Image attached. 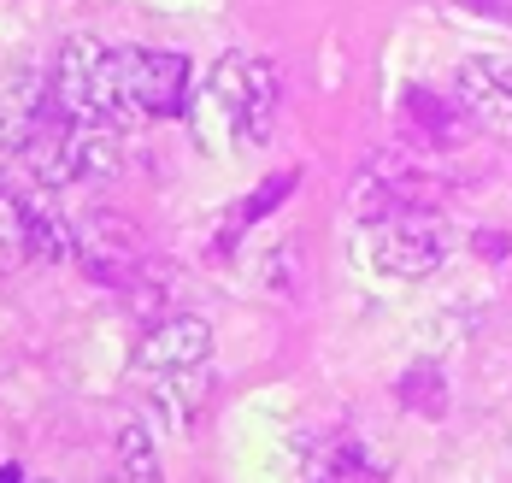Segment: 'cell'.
<instances>
[{"label":"cell","mask_w":512,"mask_h":483,"mask_svg":"<svg viewBox=\"0 0 512 483\" xmlns=\"http://www.w3.org/2000/svg\"><path fill=\"white\" fill-rule=\"evenodd\" d=\"M24 165L42 189H65V183H106L118 165H124V130L118 124H77V118H59L48 107L42 130L30 136Z\"/></svg>","instance_id":"obj_3"},{"label":"cell","mask_w":512,"mask_h":483,"mask_svg":"<svg viewBox=\"0 0 512 483\" xmlns=\"http://www.w3.org/2000/svg\"><path fill=\"white\" fill-rule=\"evenodd\" d=\"M30 483H48V478H30Z\"/></svg>","instance_id":"obj_16"},{"label":"cell","mask_w":512,"mask_h":483,"mask_svg":"<svg viewBox=\"0 0 512 483\" xmlns=\"http://www.w3.org/2000/svg\"><path fill=\"white\" fill-rule=\"evenodd\" d=\"M407 112L424 124V136H430V142H460V118L442 107L430 89H407Z\"/></svg>","instance_id":"obj_12"},{"label":"cell","mask_w":512,"mask_h":483,"mask_svg":"<svg viewBox=\"0 0 512 483\" xmlns=\"http://www.w3.org/2000/svg\"><path fill=\"white\" fill-rule=\"evenodd\" d=\"M0 483H30V478H24L18 466H6V472H0Z\"/></svg>","instance_id":"obj_15"},{"label":"cell","mask_w":512,"mask_h":483,"mask_svg":"<svg viewBox=\"0 0 512 483\" xmlns=\"http://www.w3.org/2000/svg\"><path fill=\"white\" fill-rule=\"evenodd\" d=\"M460 107L471 112V124H483L489 136L512 142V59H465L460 65Z\"/></svg>","instance_id":"obj_8"},{"label":"cell","mask_w":512,"mask_h":483,"mask_svg":"<svg viewBox=\"0 0 512 483\" xmlns=\"http://www.w3.org/2000/svg\"><path fill=\"white\" fill-rule=\"evenodd\" d=\"M77 266L89 271V283H106V289H130L136 271H142V236L136 224L118 213H89L77 224Z\"/></svg>","instance_id":"obj_5"},{"label":"cell","mask_w":512,"mask_h":483,"mask_svg":"<svg viewBox=\"0 0 512 483\" xmlns=\"http://www.w3.org/2000/svg\"><path fill=\"white\" fill-rule=\"evenodd\" d=\"M206 395H212V377L195 366V372L165 377V383H159V395H154V407H165V413H171V425H189V419H195V407H201Z\"/></svg>","instance_id":"obj_11"},{"label":"cell","mask_w":512,"mask_h":483,"mask_svg":"<svg viewBox=\"0 0 512 483\" xmlns=\"http://www.w3.org/2000/svg\"><path fill=\"white\" fill-rule=\"evenodd\" d=\"M48 118V77H18L0 89V160H24L30 136Z\"/></svg>","instance_id":"obj_9"},{"label":"cell","mask_w":512,"mask_h":483,"mask_svg":"<svg viewBox=\"0 0 512 483\" xmlns=\"http://www.w3.org/2000/svg\"><path fill=\"white\" fill-rule=\"evenodd\" d=\"M48 107L77 124H118L130 130L136 112L124 101V48H106L95 36H71L48 71Z\"/></svg>","instance_id":"obj_2"},{"label":"cell","mask_w":512,"mask_h":483,"mask_svg":"<svg viewBox=\"0 0 512 483\" xmlns=\"http://www.w3.org/2000/svg\"><path fill=\"white\" fill-rule=\"evenodd\" d=\"M189 118H195V142L201 148H224L218 136L236 142H265L271 118H277V71L259 54H224L212 65L206 89L189 95Z\"/></svg>","instance_id":"obj_1"},{"label":"cell","mask_w":512,"mask_h":483,"mask_svg":"<svg viewBox=\"0 0 512 483\" xmlns=\"http://www.w3.org/2000/svg\"><path fill=\"white\" fill-rule=\"evenodd\" d=\"M471 12H483V18H507L512 24V0H465Z\"/></svg>","instance_id":"obj_14"},{"label":"cell","mask_w":512,"mask_h":483,"mask_svg":"<svg viewBox=\"0 0 512 483\" xmlns=\"http://www.w3.org/2000/svg\"><path fill=\"white\" fill-rule=\"evenodd\" d=\"M206 354H212V324L195 319V313H171V319H159L154 330L142 336L136 372L148 377V383H165V377H177V372L206 366Z\"/></svg>","instance_id":"obj_7"},{"label":"cell","mask_w":512,"mask_h":483,"mask_svg":"<svg viewBox=\"0 0 512 483\" xmlns=\"http://www.w3.org/2000/svg\"><path fill=\"white\" fill-rule=\"evenodd\" d=\"M189 59L159 48H124V101L136 118H171L189 107Z\"/></svg>","instance_id":"obj_6"},{"label":"cell","mask_w":512,"mask_h":483,"mask_svg":"<svg viewBox=\"0 0 512 483\" xmlns=\"http://www.w3.org/2000/svg\"><path fill=\"white\" fill-rule=\"evenodd\" d=\"M289 189H295V171H271V177H265V189H259V195H248V201L236 207V224H259V218L271 213L277 201H289Z\"/></svg>","instance_id":"obj_13"},{"label":"cell","mask_w":512,"mask_h":483,"mask_svg":"<svg viewBox=\"0 0 512 483\" xmlns=\"http://www.w3.org/2000/svg\"><path fill=\"white\" fill-rule=\"evenodd\" d=\"M118 478L159 483V448H154V436H148V425H136V419L118 430Z\"/></svg>","instance_id":"obj_10"},{"label":"cell","mask_w":512,"mask_h":483,"mask_svg":"<svg viewBox=\"0 0 512 483\" xmlns=\"http://www.w3.org/2000/svg\"><path fill=\"white\" fill-rule=\"evenodd\" d=\"M448 254H454L448 224H442V218H424V213L383 218L377 236H371V266L383 271V277H407V283L430 277Z\"/></svg>","instance_id":"obj_4"}]
</instances>
